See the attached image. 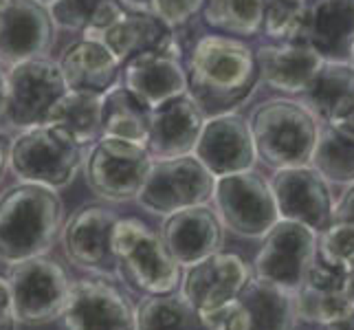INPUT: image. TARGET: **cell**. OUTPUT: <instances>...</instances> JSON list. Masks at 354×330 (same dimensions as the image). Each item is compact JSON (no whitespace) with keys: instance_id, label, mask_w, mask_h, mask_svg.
Wrapping results in <instances>:
<instances>
[{"instance_id":"10","label":"cell","mask_w":354,"mask_h":330,"mask_svg":"<svg viewBox=\"0 0 354 330\" xmlns=\"http://www.w3.org/2000/svg\"><path fill=\"white\" fill-rule=\"evenodd\" d=\"M152 163L148 150L115 137H100L86 156L84 172L88 187L100 199L128 203L137 199Z\"/></svg>"},{"instance_id":"44","label":"cell","mask_w":354,"mask_h":330,"mask_svg":"<svg viewBox=\"0 0 354 330\" xmlns=\"http://www.w3.org/2000/svg\"><path fill=\"white\" fill-rule=\"evenodd\" d=\"M346 275H348V286H350V293H352V297H354V258L348 260L346 264Z\"/></svg>"},{"instance_id":"25","label":"cell","mask_w":354,"mask_h":330,"mask_svg":"<svg viewBox=\"0 0 354 330\" xmlns=\"http://www.w3.org/2000/svg\"><path fill=\"white\" fill-rule=\"evenodd\" d=\"M57 66L64 77L66 89L100 95L115 86L121 71V64L106 46L86 38L66 46Z\"/></svg>"},{"instance_id":"20","label":"cell","mask_w":354,"mask_h":330,"mask_svg":"<svg viewBox=\"0 0 354 330\" xmlns=\"http://www.w3.org/2000/svg\"><path fill=\"white\" fill-rule=\"evenodd\" d=\"M53 40L48 9L35 0H0V62L40 57Z\"/></svg>"},{"instance_id":"45","label":"cell","mask_w":354,"mask_h":330,"mask_svg":"<svg viewBox=\"0 0 354 330\" xmlns=\"http://www.w3.org/2000/svg\"><path fill=\"white\" fill-rule=\"evenodd\" d=\"M348 62H350V66L354 68V42H352V46H350V55H348Z\"/></svg>"},{"instance_id":"19","label":"cell","mask_w":354,"mask_h":330,"mask_svg":"<svg viewBox=\"0 0 354 330\" xmlns=\"http://www.w3.org/2000/svg\"><path fill=\"white\" fill-rule=\"evenodd\" d=\"M292 300H295L297 322L317 326L337 322L354 311L346 268L319 260L317 253L301 284L292 293Z\"/></svg>"},{"instance_id":"31","label":"cell","mask_w":354,"mask_h":330,"mask_svg":"<svg viewBox=\"0 0 354 330\" xmlns=\"http://www.w3.org/2000/svg\"><path fill=\"white\" fill-rule=\"evenodd\" d=\"M266 0H205L203 18L212 29L234 38H249L262 31Z\"/></svg>"},{"instance_id":"6","label":"cell","mask_w":354,"mask_h":330,"mask_svg":"<svg viewBox=\"0 0 354 330\" xmlns=\"http://www.w3.org/2000/svg\"><path fill=\"white\" fill-rule=\"evenodd\" d=\"M216 176L194 154L152 158L137 194L139 207L154 216H172L194 205H207L214 196Z\"/></svg>"},{"instance_id":"24","label":"cell","mask_w":354,"mask_h":330,"mask_svg":"<svg viewBox=\"0 0 354 330\" xmlns=\"http://www.w3.org/2000/svg\"><path fill=\"white\" fill-rule=\"evenodd\" d=\"M306 42L324 59L348 62L354 42V0H310Z\"/></svg>"},{"instance_id":"2","label":"cell","mask_w":354,"mask_h":330,"mask_svg":"<svg viewBox=\"0 0 354 330\" xmlns=\"http://www.w3.org/2000/svg\"><path fill=\"white\" fill-rule=\"evenodd\" d=\"M64 225V203L55 190L33 183L0 194V262L14 266L46 255Z\"/></svg>"},{"instance_id":"13","label":"cell","mask_w":354,"mask_h":330,"mask_svg":"<svg viewBox=\"0 0 354 330\" xmlns=\"http://www.w3.org/2000/svg\"><path fill=\"white\" fill-rule=\"evenodd\" d=\"M268 185L282 220L299 223L313 229L315 234L333 223L335 196L330 183L310 165L275 169Z\"/></svg>"},{"instance_id":"34","label":"cell","mask_w":354,"mask_h":330,"mask_svg":"<svg viewBox=\"0 0 354 330\" xmlns=\"http://www.w3.org/2000/svg\"><path fill=\"white\" fill-rule=\"evenodd\" d=\"M317 258L333 264L344 266L354 258V223L333 220L324 231L317 234Z\"/></svg>"},{"instance_id":"35","label":"cell","mask_w":354,"mask_h":330,"mask_svg":"<svg viewBox=\"0 0 354 330\" xmlns=\"http://www.w3.org/2000/svg\"><path fill=\"white\" fill-rule=\"evenodd\" d=\"M201 328L203 330H249L251 328V315L240 297L225 302L212 311L198 313Z\"/></svg>"},{"instance_id":"14","label":"cell","mask_w":354,"mask_h":330,"mask_svg":"<svg viewBox=\"0 0 354 330\" xmlns=\"http://www.w3.org/2000/svg\"><path fill=\"white\" fill-rule=\"evenodd\" d=\"M59 320L66 330H137V309L108 279H77Z\"/></svg>"},{"instance_id":"37","label":"cell","mask_w":354,"mask_h":330,"mask_svg":"<svg viewBox=\"0 0 354 330\" xmlns=\"http://www.w3.org/2000/svg\"><path fill=\"white\" fill-rule=\"evenodd\" d=\"M203 5L205 0H150V14L174 31L203 11Z\"/></svg>"},{"instance_id":"30","label":"cell","mask_w":354,"mask_h":330,"mask_svg":"<svg viewBox=\"0 0 354 330\" xmlns=\"http://www.w3.org/2000/svg\"><path fill=\"white\" fill-rule=\"evenodd\" d=\"M317 169L330 185H352L354 183V139L330 126H319L315 150L310 156Z\"/></svg>"},{"instance_id":"23","label":"cell","mask_w":354,"mask_h":330,"mask_svg":"<svg viewBox=\"0 0 354 330\" xmlns=\"http://www.w3.org/2000/svg\"><path fill=\"white\" fill-rule=\"evenodd\" d=\"M258 75L268 89L284 95H301L324 64L308 42H273L255 51Z\"/></svg>"},{"instance_id":"26","label":"cell","mask_w":354,"mask_h":330,"mask_svg":"<svg viewBox=\"0 0 354 330\" xmlns=\"http://www.w3.org/2000/svg\"><path fill=\"white\" fill-rule=\"evenodd\" d=\"M299 97L319 124L333 126L354 106V68L350 62L324 59L308 89Z\"/></svg>"},{"instance_id":"8","label":"cell","mask_w":354,"mask_h":330,"mask_svg":"<svg viewBox=\"0 0 354 330\" xmlns=\"http://www.w3.org/2000/svg\"><path fill=\"white\" fill-rule=\"evenodd\" d=\"M9 268L7 279L20 324L42 326L62 317L73 284L62 264L48 255H35Z\"/></svg>"},{"instance_id":"15","label":"cell","mask_w":354,"mask_h":330,"mask_svg":"<svg viewBox=\"0 0 354 330\" xmlns=\"http://www.w3.org/2000/svg\"><path fill=\"white\" fill-rule=\"evenodd\" d=\"M121 66H124L121 86L148 110L187 93V73L178 59L174 38L165 46L148 48V51L132 55Z\"/></svg>"},{"instance_id":"36","label":"cell","mask_w":354,"mask_h":330,"mask_svg":"<svg viewBox=\"0 0 354 330\" xmlns=\"http://www.w3.org/2000/svg\"><path fill=\"white\" fill-rule=\"evenodd\" d=\"M104 0H55L48 9L53 24L62 29L82 31L88 24L95 9L100 7Z\"/></svg>"},{"instance_id":"18","label":"cell","mask_w":354,"mask_h":330,"mask_svg":"<svg viewBox=\"0 0 354 330\" xmlns=\"http://www.w3.org/2000/svg\"><path fill=\"white\" fill-rule=\"evenodd\" d=\"M119 216L104 205H84L62 225L59 238L66 258L86 271L104 273L115 266L113 258V227Z\"/></svg>"},{"instance_id":"7","label":"cell","mask_w":354,"mask_h":330,"mask_svg":"<svg viewBox=\"0 0 354 330\" xmlns=\"http://www.w3.org/2000/svg\"><path fill=\"white\" fill-rule=\"evenodd\" d=\"M212 201L223 227L240 238H264L279 220L271 185L253 169L218 176Z\"/></svg>"},{"instance_id":"12","label":"cell","mask_w":354,"mask_h":330,"mask_svg":"<svg viewBox=\"0 0 354 330\" xmlns=\"http://www.w3.org/2000/svg\"><path fill=\"white\" fill-rule=\"evenodd\" d=\"M66 91L59 66L46 57H29L7 71L5 119L18 130L44 124L48 108Z\"/></svg>"},{"instance_id":"47","label":"cell","mask_w":354,"mask_h":330,"mask_svg":"<svg viewBox=\"0 0 354 330\" xmlns=\"http://www.w3.org/2000/svg\"><path fill=\"white\" fill-rule=\"evenodd\" d=\"M292 3H304V5H308L310 0H292Z\"/></svg>"},{"instance_id":"17","label":"cell","mask_w":354,"mask_h":330,"mask_svg":"<svg viewBox=\"0 0 354 330\" xmlns=\"http://www.w3.org/2000/svg\"><path fill=\"white\" fill-rule=\"evenodd\" d=\"M192 154L216 178L247 172V169H253L255 161H258L249 121L234 113L214 115L203 121Z\"/></svg>"},{"instance_id":"1","label":"cell","mask_w":354,"mask_h":330,"mask_svg":"<svg viewBox=\"0 0 354 330\" xmlns=\"http://www.w3.org/2000/svg\"><path fill=\"white\" fill-rule=\"evenodd\" d=\"M187 95L203 115H223L242 104L255 89V51L234 35H203L187 59Z\"/></svg>"},{"instance_id":"33","label":"cell","mask_w":354,"mask_h":330,"mask_svg":"<svg viewBox=\"0 0 354 330\" xmlns=\"http://www.w3.org/2000/svg\"><path fill=\"white\" fill-rule=\"evenodd\" d=\"M262 29L273 42H306L308 5L292 0H266Z\"/></svg>"},{"instance_id":"42","label":"cell","mask_w":354,"mask_h":330,"mask_svg":"<svg viewBox=\"0 0 354 330\" xmlns=\"http://www.w3.org/2000/svg\"><path fill=\"white\" fill-rule=\"evenodd\" d=\"M128 9H137V11H150V0H121Z\"/></svg>"},{"instance_id":"38","label":"cell","mask_w":354,"mask_h":330,"mask_svg":"<svg viewBox=\"0 0 354 330\" xmlns=\"http://www.w3.org/2000/svg\"><path fill=\"white\" fill-rule=\"evenodd\" d=\"M18 317L11 297L9 279L0 275V330H18Z\"/></svg>"},{"instance_id":"3","label":"cell","mask_w":354,"mask_h":330,"mask_svg":"<svg viewBox=\"0 0 354 330\" xmlns=\"http://www.w3.org/2000/svg\"><path fill=\"white\" fill-rule=\"evenodd\" d=\"M319 126L306 104L290 97L262 102L249 119L255 154L273 172L308 165Z\"/></svg>"},{"instance_id":"27","label":"cell","mask_w":354,"mask_h":330,"mask_svg":"<svg viewBox=\"0 0 354 330\" xmlns=\"http://www.w3.org/2000/svg\"><path fill=\"white\" fill-rule=\"evenodd\" d=\"M44 124L66 130L80 145L95 143L102 137V95L66 89L48 108Z\"/></svg>"},{"instance_id":"4","label":"cell","mask_w":354,"mask_h":330,"mask_svg":"<svg viewBox=\"0 0 354 330\" xmlns=\"http://www.w3.org/2000/svg\"><path fill=\"white\" fill-rule=\"evenodd\" d=\"M113 258L121 277L143 295L178 293L183 271L161 234L139 218H119L113 227Z\"/></svg>"},{"instance_id":"9","label":"cell","mask_w":354,"mask_h":330,"mask_svg":"<svg viewBox=\"0 0 354 330\" xmlns=\"http://www.w3.org/2000/svg\"><path fill=\"white\" fill-rule=\"evenodd\" d=\"M82 33L86 40L106 46L119 64L148 48L165 46L174 38L172 29H167L154 14L128 9L121 0H104Z\"/></svg>"},{"instance_id":"32","label":"cell","mask_w":354,"mask_h":330,"mask_svg":"<svg viewBox=\"0 0 354 330\" xmlns=\"http://www.w3.org/2000/svg\"><path fill=\"white\" fill-rule=\"evenodd\" d=\"M137 330H203L198 313L176 293L145 295L137 306Z\"/></svg>"},{"instance_id":"40","label":"cell","mask_w":354,"mask_h":330,"mask_svg":"<svg viewBox=\"0 0 354 330\" xmlns=\"http://www.w3.org/2000/svg\"><path fill=\"white\" fill-rule=\"evenodd\" d=\"M322 330H354V311L346 317H341V320H337V322L324 324Z\"/></svg>"},{"instance_id":"43","label":"cell","mask_w":354,"mask_h":330,"mask_svg":"<svg viewBox=\"0 0 354 330\" xmlns=\"http://www.w3.org/2000/svg\"><path fill=\"white\" fill-rule=\"evenodd\" d=\"M7 158H9V150H7V143L5 139L0 137V178L5 174V167H7Z\"/></svg>"},{"instance_id":"16","label":"cell","mask_w":354,"mask_h":330,"mask_svg":"<svg viewBox=\"0 0 354 330\" xmlns=\"http://www.w3.org/2000/svg\"><path fill=\"white\" fill-rule=\"evenodd\" d=\"M253 277V268L238 253L218 251L209 258L185 268L178 295L189 306L203 313L236 300Z\"/></svg>"},{"instance_id":"28","label":"cell","mask_w":354,"mask_h":330,"mask_svg":"<svg viewBox=\"0 0 354 330\" xmlns=\"http://www.w3.org/2000/svg\"><path fill=\"white\" fill-rule=\"evenodd\" d=\"M251 315L249 330H292L297 322L292 293L260 277H251L238 295Z\"/></svg>"},{"instance_id":"41","label":"cell","mask_w":354,"mask_h":330,"mask_svg":"<svg viewBox=\"0 0 354 330\" xmlns=\"http://www.w3.org/2000/svg\"><path fill=\"white\" fill-rule=\"evenodd\" d=\"M5 110H7V71L3 68V62H0V119H5Z\"/></svg>"},{"instance_id":"5","label":"cell","mask_w":354,"mask_h":330,"mask_svg":"<svg viewBox=\"0 0 354 330\" xmlns=\"http://www.w3.org/2000/svg\"><path fill=\"white\" fill-rule=\"evenodd\" d=\"M7 165L20 183L57 192L75 178L82 165V145L62 128L38 124L11 139Z\"/></svg>"},{"instance_id":"39","label":"cell","mask_w":354,"mask_h":330,"mask_svg":"<svg viewBox=\"0 0 354 330\" xmlns=\"http://www.w3.org/2000/svg\"><path fill=\"white\" fill-rule=\"evenodd\" d=\"M344 223H354V183L348 185V190L341 194V199L335 201V218Z\"/></svg>"},{"instance_id":"46","label":"cell","mask_w":354,"mask_h":330,"mask_svg":"<svg viewBox=\"0 0 354 330\" xmlns=\"http://www.w3.org/2000/svg\"><path fill=\"white\" fill-rule=\"evenodd\" d=\"M35 3H40V5H44V7H51L55 0H35Z\"/></svg>"},{"instance_id":"21","label":"cell","mask_w":354,"mask_h":330,"mask_svg":"<svg viewBox=\"0 0 354 330\" xmlns=\"http://www.w3.org/2000/svg\"><path fill=\"white\" fill-rule=\"evenodd\" d=\"M161 238L180 268L223 251L225 227L207 205H194L165 218Z\"/></svg>"},{"instance_id":"11","label":"cell","mask_w":354,"mask_h":330,"mask_svg":"<svg viewBox=\"0 0 354 330\" xmlns=\"http://www.w3.org/2000/svg\"><path fill=\"white\" fill-rule=\"evenodd\" d=\"M317 253V234L292 220H282L268 229L253 262V277L295 293Z\"/></svg>"},{"instance_id":"29","label":"cell","mask_w":354,"mask_h":330,"mask_svg":"<svg viewBox=\"0 0 354 330\" xmlns=\"http://www.w3.org/2000/svg\"><path fill=\"white\" fill-rule=\"evenodd\" d=\"M150 110L141 106L124 86H113L102 95V137H115L145 148Z\"/></svg>"},{"instance_id":"22","label":"cell","mask_w":354,"mask_h":330,"mask_svg":"<svg viewBox=\"0 0 354 330\" xmlns=\"http://www.w3.org/2000/svg\"><path fill=\"white\" fill-rule=\"evenodd\" d=\"M205 115L192 97L178 95L150 110L145 150L152 158H174L194 152Z\"/></svg>"}]
</instances>
